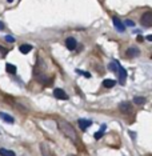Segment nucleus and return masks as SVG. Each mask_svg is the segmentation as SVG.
Returning <instances> with one entry per match:
<instances>
[{
	"label": "nucleus",
	"instance_id": "1",
	"mask_svg": "<svg viewBox=\"0 0 152 156\" xmlns=\"http://www.w3.org/2000/svg\"><path fill=\"white\" fill-rule=\"evenodd\" d=\"M58 126H59L60 132L64 135L67 139H69L73 144H76V145L79 144V136H77L75 128H73L68 122H65V120H63V119H59L58 120Z\"/></svg>",
	"mask_w": 152,
	"mask_h": 156
},
{
	"label": "nucleus",
	"instance_id": "2",
	"mask_svg": "<svg viewBox=\"0 0 152 156\" xmlns=\"http://www.w3.org/2000/svg\"><path fill=\"white\" fill-rule=\"evenodd\" d=\"M140 23H141V26L143 27L150 28L152 26V12L147 11L146 13H144V15L141 16V19H140Z\"/></svg>",
	"mask_w": 152,
	"mask_h": 156
},
{
	"label": "nucleus",
	"instance_id": "3",
	"mask_svg": "<svg viewBox=\"0 0 152 156\" xmlns=\"http://www.w3.org/2000/svg\"><path fill=\"white\" fill-rule=\"evenodd\" d=\"M119 109L122 111L123 113H127V115H131L133 111V108H132V105H131V103L129 101H123V103H120L119 104Z\"/></svg>",
	"mask_w": 152,
	"mask_h": 156
},
{
	"label": "nucleus",
	"instance_id": "4",
	"mask_svg": "<svg viewBox=\"0 0 152 156\" xmlns=\"http://www.w3.org/2000/svg\"><path fill=\"white\" fill-rule=\"evenodd\" d=\"M116 72H119V81H120V84H124L125 79H127V71L123 68L122 66H120V63H119V67H118V71H116Z\"/></svg>",
	"mask_w": 152,
	"mask_h": 156
},
{
	"label": "nucleus",
	"instance_id": "5",
	"mask_svg": "<svg viewBox=\"0 0 152 156\" xmlns=\"http://www.w3.org/2000/svg\"><path fill=\"white\" fill-rule=\"evenodd\" d=\"M54 96L56 99H60V100H67V99H68V95H67L63 90H60V88H56V90H54Z\"/></svg>",
	"mask_w": 152,
	"mask_h": 156
},
{
	"label": "nucleus",
	"instance_id": "6",
	"mask_svg": "<svg viewBox=\"0 0 152 156\" xmlns=\"http://www.w3.org/2000/svg\"><path fill=\"white\" fill-rule=\"evenodd\" d=\"M112 22H114V26H115V28L119 31V32H124V31H125L124 24H123V22H120V19H118V17H114V19H112Z\"/></svg>",
	"mask_w": 152,
	"mask_h": 156
},
{
	"label": "nucleus",
	"instance_id": "7",
	"mask_svg": "<svg viewBox=\"0 0 152 156\" xmlns=\"http://www.w3.org/2000/svg\"><path fill=\"white\" fill-rule=\"evenodd\" d=\"M127 58H136V56H139L140 55V51H139V48H136V47H131L127 49Z\"/></svg>",
	"mask_w": 152,
	"mask_h": 156
},
{
	"label": "nucleus",
	"instance_id": "8",
	"mask_svg": "<svg viewBox=\"0 0 152 156\" xmlns=\"http://www.w3.org/2000/svg\"><path fill=\"white\" fill-rule=\"evenodd\" d=\"M65 45H67V48H68L69 51H73V49L76 48V45H77V41H76L73 37H67Z\"/></svg>",
	"mask_w": 152,
	"mask_h": 156
},
{
	"label": "nucleus",
	"instance_id": "9",
	"mask_svg": "<svg viewBox=\"0 0 152 156\" xmlns=\"http://www.w3.org/2000/svg\"><path fill=\"white\" fill-rule=\"evenodd\" d=\"M79 127H80V129L82 131H86L88 127L91 126V124H92V122H91V120H87V119H79Z\"/></svg>",
	"mask_w": 152,
	"mask_h": 156
},
{
	"label": "nucleus",
	"instance_id": "10",
	"mask_svg": "<svg viewBox=\"0 0 152 156\" xmlns=\"http://www.w3.org/2000/svg\"><path fill=\"white\" fill-rule=\"evenodd\" d=\"M40 151H41V155H43V156H54V155H52V152L49 151L48 145L45 144V143H41L40 144Z\"/></svg>",
	"mask_w": 152,
	"mask_h": 156
},
{
	"label": "nucleus",
	"instance_id": "11",
	"mask_svg": "<svg viewBox=\"0 0 152 156\" xmlns=\"http://www.w3.org/2000/svg\"><path fill=\"white\" fill-rule=\"evenodd\" d=\"M0 118H2V120H4V122H7V123H13L15 122V119H13L11 115L5 113V112H0Z\"/></svg>",
	"mask_w": 152,
	"mask_h": 156
},
{
	"label": "nucleus",
	"instance_id": "12",
	"mask_svg": "<svg viewBox=\"0 0 152 156\" xmlns=\"http://www.w3.org/2000/svg\"><path fill=\"white\" fill-rule=\"evenodd\" d=\"M32 51V45H30V44H23V45H20V52L22 54H30V52Z\"/></svg>",
	"mask_w": 152,
	"mask_h": 156
},
{
	"label": "nucleus",
	"instance_id": "13",
	"mask_svg": "<svg viewBox=\"0 0 152 156\" xmlns=\"http://www.w3.org/2000/svg\"><path fill=\"white\" fill-rule=\"evenodd\" d=\"M0 156H15V152L5 150V148H0Z\"/></svg>",
	"mask_w": 152,
	"mask_h": 156
},
{
	"label": "nucleus",
	"instance_id": "14",
	"mask_svg": "<svg viewBox=\"0 0 152 156\" xmlns=\"http://www.w3.org/2000/svg\"><path fill=\"white\" fill-rule=\"evenodd\" d=\"M116 84V81L115 80H112V79H105L104 81H103V86L105 87V88H112Z\"/></svg>",
	"mask_w": 152,
	"mask_h": 156
},
{
	"label": "nucleus",
	"instance_id": "15",
	"mask_svg": "<svg viewBox=\"0 0 152 156\" xmlns=\"http://www.w3.org/2000/svg\"><path fill=\"white\" fill-rule=\"evenodd\" d=\"M104 131H105V124H103V126H101V128H100V131H97V132L95 133V139H96V140L101 139V136H103Z\"/></svg>",
	"mask_w": 152,
	"mask_h": 156
},
{
	"label": "nucleus",
	"instance_id": "16",
	"mask_svg": "<svg viewBox=\"0 0 152 156\" xmlns=\"http://www.w3.org/2000/svg\"><path fill=\"white\" fill-rule=\"evenodd\" d=\"M5 71L8 73H16V67L12 66V64H7L5 66Z\"/></svg>",
	"mask_w": 152,
	"mask_h": 156
},
{
	"label": "nucleus",
	"instance_id": "17",
	"mask_svg": "<svg viewBox=\"0 0 152 156\" xmlns=\"http://www.w3.org/2000/svg\"><path fill=\"white\" fill-rule=\"evenodd\" d=\"M118 67H119V63L118 62H112V63H109V66H108V68L111 69V71H118Z\"/></svg>",
	"mask_w": 152,
	"mask_h": 156
},
{
	"label": "nucleus",
	"instance_id": "18",
	"mask_svg": "<svg viewBox=\"0 0 152 156\" xmlns=\"http://www.w3.org/2000/svg\"><path fill=\"white\" fill-rule=\"evenodd\" d=\"M133 103H135V104H144V103H146V99H144V98H139V96H136L135 99H133Z\"/></svg>",
	"mask_w": 152,
	"mask_h": 156
},
{
	"label": "nucleus",
	"instance_id": "19",
	"mask_svg": "<svg viewBox=\"0 0 152 156\" xmlns=\"http://www.w3.org/2000/svg\"><path fill=\"white\" fill-rule=\"evenodd\" d=\"M5 41L7 43H13V41H15V37H12V36H5Z\"/></svg>",
	"mask_w": 152,
	"mask_h": 156
},
{
	"label": "nucleus",
	"instance_id": "20",
	"mask_svg": "<svg viewBox=\"0 0 152 156\" xmlns=\"http://www.w3.org/2000/svg\"><path fill=\"white\" fill-rule=\"evenodd\" d=\"M125 24H127V26H131V27L135 26V23H133L132 20H125Z\"/></svg>",
	"mask_w": 152,
	"mask_h": 156
},
{
	"label": "nucleus",
	"instance_id": "21",
	"mask_svg": "<svg viewBox=\"0 0 152 156\" xmlns=\"http://www.w3.org/2000/svg\"><path fill=\"white\" fill-rule=\"evenodd\" d=\"M79 73H83V76H86V77H91V75L88 72H83V71H77Z\"/></svg>",
	"mask_w": 152,
	"mask_h": 156
},
{
	"label": "nucleus",
	"instance_id": "22",
	"mask_svg": "<svg viewBox=\"0 0 152 156\" xmlns=\"http://www.w3.org/2000/svg\"><path fill=\"white\" fill-rule=\"evenodd\" d=\"M3 30H4V24L0 22V31H3Z\"/></svg>",
	"mask_w": 152,
	"mask_h": 156
},
{
	"label": "nucleus",
	"instance_id": "23",
	"mask_svg": "<svg viewBox=\"0 0 152 156\" xmlns=\"http://www.w3.org/2000/svg\"><path fill=\"white\" fill-rule=\"evenodd\" d=\"M137 40H139V41H143L144 39H143V36H137Z\"/></svg>",
	"mask_w": 152,
	"mask_h": 156
},
{
	"label": "nucleus",
	"instance_id": "24",
	"mask_svg": "<svg viewBox=\"0 0 152 156\" xmlns=\"http://www.w3.org/2000/svg\"><path fill=\"white\" fill-rule=\"evenodd\" d=\"M13 2V0H8V3H12Z\"/></svg>",
	"mask_w": 152,
	"mask_h": 156
},
{
	"label": "nucleus",
	"instance_id": "25",
	"mask_svg": "<svg viewBox=\"0 0 152 156\" xmlns=\"http://www.w3.org/2000/svg\"><path fill=\"white\" fill-rule=\"evenodd\" d=\"M68 156H75V155H68Z\"/></svg>",
	"mask_w": 152,
	"mask_h": 156
}]
</instances>
